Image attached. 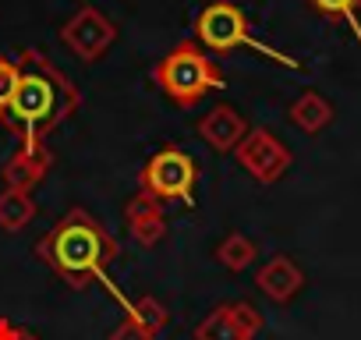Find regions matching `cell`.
Returning <instances> with one entry per match:
<instances>
[{
  "instance_id": "obj_16",
  "label": "cell",
  "mask_w": 361,
  "mask_h": 340,
  "mask_svg": "<svg viewBox=\"0 0 361 340\" xmlns=\"http://www.w3.org/2000/svg\"><path fill=\"white\" fill-rule=\"evenodd\" d=\"M128 231H131V238H135L142 248H152V245H159V241L166 238V220H163V213H159V217H149V220L128 224Z\"/></svg>"
},
{
  "instance_id": "obj_13",
  "label": "cell",
  "mask_w": 361,
  "mask_h": 340,
  "mask_svg": "<svg viewBox=\"0 0 361 340\" xmlns=\"http://www.w3.org/2000/svg\"><path fill=\"white\" fill-rule=\"evenodd\" d=\"M36 220V202H32V192H15V188H4L0 192V227L4 231H22Z\"/></svg>"
},
{
  "instance_id": "obj_14",
  "label": "cell",
  "mask_w": 361,
  "mask_h": 340,
  "mask_svg": "<svg viewBox=\"0 0 361 340\" xmlns=\"http://www.w3.org/2000/svg\"><path fill=\"white\" fill-rule=\"evenodd\" d=\"M255 245L245 238V234H227L220 245H216V262L224 266V269H231V273H241V269H248L252 262H255Z\"/></svg>"
},
{
  "instance_id": "obj_19",
  "label": "cell",
  "mask_w": 361,
  "mask_h": 340,
  "mask_svg": "<svg viewBox=\"0 0 361 340\" xmlns=\"http://www.w3.org/2000/svg\"><path fill=\"white\" fill-rule=\"evenodd\" d=\"M106 340H152V333H149V329H142V326L128 315L124 322H117V326L110 329V336H106Z\"/></svg>"
},
{
  "instance_id": "obj_3",
  "label": "cell",
  "mask_w": 361,
  "mask_h": 340,
  "mask_svg": "<svg viewBox=\"0 0 361 340\" xmlns=\"http://www.w3.org/2000/svg\"><path fill=\"white\" fill-rule=\"evenodd\" d=\"M152 78L163 89V96L173 99L177 107H195L202 96H209V92L227 85V78L220 75L213 57H206V50H199V43H192V40L177 43L152 68Z\"/></svg>"
},
{
  "instance_id": "obj_15",
  "label": "cell",
  "mask_w": 361,
  "mask_h": 340,
  "mask_svg": "<svg viewBox=\"0 0 361 340\" xmlns=\"http://www.w3.org/2000/svg\"><path fill=\"white\" fill-rule=\"evenodd\" d=\"M128 315H131V319H135L142 329H149L152 336H156V333H159V329L170 322V312H166V305H163L159 298H152V294H142L138 301H131V305H128Z\"/></svg>"
},
{
  "instance_id": "obj_7",
  "label": "cell",
  "mask_w": 361,
  "mask_h": 340,
  "mask_svg": "<svg viewBox=\"0 0 361 340\" xmlns=\"http://www.w3.org/2000/svg\"><path fill=\"white\" fill-rule=\"evenodd\" d=\"M61 40H64V47H68L75 57H82V61H99V57L117 43V25H114L99 8L85 4V8H78V11L64 22Z\"/></svg>"
},
{
  "instance_id": "obj_18",
  "label": "cell",
  "mask_w": 361,
  "mask_h": 340,
  "mask_svg": "<svg viewBox=\"0 0 361 340\" xmlns=\"http://www.w3.org/2000/svg\"><path fill=\"white\" fill-rule=\"evenodd\" d=\"M305 4L312 11L326 15V18H343V22L354 25V11L361 8V0H305Z\"/></svg>"
},
{
  "instance_id": "obj_2",
  "label": "cell",
  "mask_w": 361,
  "mask_h": 340,
  "mask_svg": "<svg viewBox=\"0 0 361 340\" xmlns=\"http://www.w3.org/2000/svg\"><path fill=\"white\" fill-rule=\"evenodd\" d=\"M18 68L22 75H18L4 124L18 128L22 142H43V135L78 107V89L39 50H25Z\"/></svg>"
},
{
  "instance_id": "obj_17",
  "label": "cell",
  "mask_w": 361,
  "mask_h": 340,
  "mask_svg": "<svg viewBox=\"0 0 361 340\" xmlns=\"http://www.w3.org/2000/svg\"><path fill=\"white\" fill-rule=\"evenodd\" d=\"M18 75H22L18 61L0 57V121H8V107H11V96H15Z\"/></svg>"
},
{
  "instance_id": "obj_8",
  "label": "cell",
  "mask_w": 361,
  "mask_h": 340,
  "mask_svg": "<svg viewBox=\"0 0 361 340\" xmlns=\"http://www.w3.org/2000/svg\"><path fill=\"white\" fill-rule=\"evenodd\" d=\"M259 329H262L259 308L248 301H234V305L213 308L195 326V340H255Z\"/></svg>"
},
{
  "instance_id": "obj_1",
  "label": "cell",
  "mask_w": 361,
  "mask_h": 340,
  "mask_svg": "<svg viewBox=\"0 0 361 340\" xmlns=\"http://www.w3.org/2000/svg\"><path fill=\"white\" fill-rule=\"evenodd\" d=\"M36 255L43 266H50L68 287L82 291L106 262H114L121 255L117 238L85 210H68L64 220L57 227H50L39 245Z\"/></svg>"
},
{
  "instance_id": "obj_10",
  "label": "cell",
  "mask_w": 361,
  "mask_h": 340,
  "mask_svg": "<svg viewBox=\"0 0 361 340\" xmlns=\"http://www.w3.org/2000/svg\"><path fill=\"white\" fill-rule=\"evenodd\" d=\"M199 135H202V142H206L213 152H234V149L241 145V138L248 135V124H245V117H241L234 107L220 103V107H213V110L199 121Z\"/></svg>"
},
{
  "instance_id": "obj_9",
  "label": "cell",
  "mask_w": 361,
  "mask_h": 340,
  "mask_svg": "<svg viewBox=\"0 0 361 340\" xmlns=\"http://www.w3.org/2000/svg\"><path fill=\"white\" fill-rule=\"evenodd\" d=\"M50 170V152L43 142H22L18 152L4 163V188H15V192H32Z\"/></svg>"
},
{
  "instance_id": "obj_20",
  "label": "cell",
  "mask_w": 361,
  "mask_h": 340,
  "mask_svg": "<svg viewBox=\"0 0 361 340\" xmlns=\"http://www.w3.org/2000/svg\"><path fill=\"white\" fill-rule=\"evenodd\" d=\"M0 340H39V336H36L32 329L11 322V319H0Z\"/></svg>"
},
{
  "instance_id": "obj_4",
  "label": "cell",
  "mask_w": 361,
  "mask_h": 340,
  "mask_svg": "<svg viewBox=\"0 0 361 340\" xmlns=\"http://www.w3.org/2000/svg\"><path fill=\"white\" fill-rule=\"evenodd\" d=\"M195 32H199V40H202L209 50H216V54H231V50H238V47H252V50L266 54V57L276 61V64L298 68V61H290V57L269 50L266 43H259V40L248 32V22H245L241 8L231 4V0H213L209 8H202L199 18H195Z\"/></svg>"
},
{
  "instance_id": "obj_5",
  "label": "cell",
  "mask_w": 361,
  "mask_h": 340,
  "mask_svg": "<svg viewBox=\"0 0 361 340\" xmlns=\"http://www.w3.org/2000/svg\"><path fill=\"white\" fill-rule=\"evenodd\" d=\"M195 159L185 152V149H159L145 170H142V192H149L152 199L159 202H170V199H180V202H192V192H195Z\"/></svg>"
},
{
  "instance_id": "obj_6",
  "label": "cell",
  "mask_w": 361,
  "mask_h": 340,
  "mask_svg": "<svg viewBox=\"0 0 361 340\" xmlns=\"http://www.w3.org/2000/svg\"><path fill=\"white\" fill-rule=\"evenodd\" d=\"M238 163L248 170V174L259 181V185H273L287 174L290 166V149L269 131V128H248V135L241 138V145L234 149Z\"/></svg>"
},
{
  "instance_id": "obj_11",
  "label": "cell",
  "mask_w": 361,
  "mask_h": 340,
  "mask_svg": "<svg viewBox=\"0 0 361 340\" xmlns=\"http://www.w3.org/2000/svg\"><path fill=\"white\" fill-rule=\"evenodd\" d=\"M255 284H259V291H262L269 301L287 305V301H294L298 291L305 287V273H301V266H298L294 259H287V255H273V259L255 273Z\"/></svg>"
},
{
  "instance_id": "obj_12",
  "label": "cell",
  "mask_w": 361,
  "mask_h": 340,
  "mask_svg": "<svg viewBox=\"0 0 361 340\" xmlns=\"http://www.w3.org/2000/svg\"><path fill=\"white\" fill-rule=\"evenodd\" d=\"M287 117H290V124L301 128L305 135H319V131L333 121V103H329L322 92L308 89V92H301V96L290 103Z\"/></svg>"
}]
</instances>
